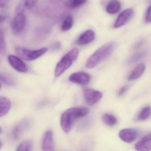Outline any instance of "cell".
Segmentation results:
<instances>
[{
  "instance_id": "obj_1",
  "label": "cell",
  "mask_w": 151,
  "mask_h": 151,
  "mask_svg": "<svg viewBox=\"0 0 151 151\" xmlns=\"http://www.w3.org/2000/svg\"><path fill=\"white\" fill-rule=\"evenodd\" d=\"M41 4L39 12L48 19L54 21L60 20L68 9L66 3L61 0H47Z\"/></svg>"
},
{
  "instance_id": "obj_2",
  "label": "cell",
  "mask_w": 151,
  "mask_h": 151,
  "mask_svg": "<svg viewBox=\"0 0 151 151\" xmlns=\"http://www.w3.org/2000/svg\"><path fill=\"white\" fill-rule=\"evenodd\" d=\"M89 112L88 108L84 107H76L67 109L61 117V126L63 131L68 133L76 120L84 116Z\"/></svg>"
},
{
  "instance_id": "obj_3",
  "label": "cell",
  "mask_w": 151,
  "mask_h": 151,
  "mask_svg": "<svg viewBox=\"0 0 151 151\" xmlns=\"http://www.w3.org/2000/svg\"><path fill=\"white\" fill-rule=\"evenodd\" d=\"M116 47L114 42L106 43L95 51L88 58L86 63L87 68H93L107 58L113 53Z\"/></svg>"
},
{
  "instance_id": "obj_4",
  "label": "cell",
  "mask_w": 151,
  "mask_h": 151,
  "mask_svg": "<svg viewBox=\"0 0 151 151\" xmlns=\"http://www.w3.org/2000/svg\"><path fill=\"white\" fill-rule=\"evenodd\" d=\"M79 55V51L76 48L71 49L61 59L56 65L55 71V77L61 76L76 61Z\"/></svg>"
},
{
  "instance_id": "obj_5",
  "label": "cell",
  "mask_w": 151,
  "mask_h": 151,
  "mask_svg": "<svg viewBox=\"0 0 151 151\" xmlns=\"http://www.w3.org/2000/svg\"><path fill=\"white\" fill-rule=\"evenodd\" d=\"M48 48L44 47L37 50H30L21 47H18L15 49L16 52L21 59L26 61H33L38 59L44 55Z\"/></svg>"
},
{
  "instance_id": "obj_6",
  "label": "cell",
  "mask_w": 151,
  "mask_h": 151,
  "mask_svg": "<svg viewBox=\"0 0 151 151\" xmlns=\"http://www.w3.org/2000/svg\"><path fill=\"white\" fill-rule=\"evenodd\" d=\"M26 18L22 13L17 14L12 20L11 27L12 31L15 35H19L25 28Z\"/></svg>"
},
{
  "instance_id": "obj_7",
  "label": "cell",
  "mask_w": 151,
  "mask_h": 151,
  "mask_svg": "<svg viewBox=\"0 0 151 151\" xmlns=\"http://www.w3.org/2000/svg\"><path fill=\"white\" fill-rule=\"evenodd\" d=\"M103 94L97 90L86 89L84 91V96L86 104L93 106L96 104L102 98Z\"/></svg>"
},
{
  "instance_id": "obj_8",
  "label": "cell",
  "mask_w": 151,
  "mask_h": 151,
  "mask_svg": "<svg viewBox=\"0 0 151 151\" xmlns=\"http://www.w3.org/2000/svg\"><path fill=\"white\" fill-rule=\"evenodd\" d=\"M8 61L10 66L18 72L26 73L29 70L27 65L20 57L9 55L8 57Z\"/></svg>"
},
{
  "instance_id": "obj_9",
  "label": "cell",
  "mask_w": 151,
  "mask_h": 151,
  "mask_svg": "<svg viewBox=\"0 0 151 151\" xmlns=\"http://www.w3.org/2000/svg\"><path fill=\"white\" fill-rule=\"evenodd\" d=\"M133 14L134 10L131 8L127 9L121 12L114 24V28L118 29L124 26L129 21Z\"/></svg>"
},
{
  "instance_id": "obj_10",
  "label": "cell",
  "mask_w": 151,
  "mask_h": 151,
  "mask_svg": "<svg viewBox=\"0 0 151 151\" xmlns=\"http://www.w3.org/2000/svg\"><path fill=\"white\" fill-rule=\"evenodd\" d=\"M69 80L70 82L81 85H86L90 83L91 76L86 72L79 71L71 74Z\"/></svg>"
},
{
  "instance_id": "obj_11",
  "label": "cell",
  "mask_w": 151,
  "mask_h": 151,
  "mask_svg": "<svg viewBox=\"0 0 151 151\" xmlns=\"http://www.w3.org/2000/svg\"><path fill=\"white\" fill-rule=\"evenodd\" d=\"M55 147L52 131L50 130L47 131L43 137L41 148L43 151H54Z\"/></svg>"
},
{
  "instance_id": "obj_12",
  "label": "cell",
  "mask_w": 151,
  "mask_h": 151,
  "mask_svg": "<svg viewBox=\"0 0 151 151\" xmlns=\"http://www.w3.org/2000/svg\"><path fill=\"white\" fill-rule=\"evenodd\" d=\"M139 134L138 131L133 129H124L120 131L119 136L120 138L126 143H130L136 140Z\"/></svg>"
},
{
  "instance_id": "obj_13",
  "label": "cell",
  "mask_w": 151,
  "mask_h": 151,
  "mask_svg": "<svg viewBox=\"0 0 151 151\" xmlns=\"http://www.w3.org/2000/svg\"><path fill=\"white\" fill-rule=\"evenodd\" d=\"M95 37L94 32L92 30H88L79 36L77 40L76 43L79 45H85L93 41Z\"/></svg>"
},
{
  "instance_id": "obj_14",
  "label": "cell",
  "mask_w": 151,
  "mask_h": 151,
  "mask_svg": "<svg viewBox=\"0 0 151 151\" xmlns=\"http://www.w3.org/2000/svg\"><path fill=\"white\" fill-rule=\"evenodd\" d=\"M137 151H150L151 150V135L150 133L143 137L135 145Z\"/></svg>"
},
{
  "instance_id": "obj_15",
  "label": "cell",
  "mask_w": 151,
  "mask_h": 151,
  "mask_svg": "<svg viewBox=\"0 0 151 151\" xmlns=\"http://www.w3.org/2000/svg\"><path fill=\"white\" fill-rule=\"evenodd\" d=\"M30 126V122L27 119H24L21 121L14 128L13 131V136L15 139H19L22 133Z\"/></svg>"
},
{
  "instance_id": "obj_16",
  "label": "cell",
  "mask_w": 151,
  "mask_h": 151,
  "mask_svg": "<svg viewBox=\"0 0 151 151\" xmlns=\"http://www.w3.org/2000/svg\"><path fill=\"white\" fill-rule=\"evenodd\" d=\"M11 103L8 98L0 97V117L6 115L11 108Z\"/></svg>"
},
{
  "instance_id": "obj_17",
  "label": "cell",
  "mask_w": 151,
  "mask_h": 151,
  "mask_svg": "<svg viewBox=\"0 0 151 151\" xmlns=\"http://www.w3.org/2000/svg\"><path fill=\"white\" fill-rule=\"evenodd\" d=\"M122 8V4L119 0H110L106 7V11L110 14H115Z\"/></svg>"
},
{
  "instance_id": "obj_18",
  "label": "cell",
  "mask_w": 151,
  "mask_h": 151,
  "mask_svg": "<svg viewBox=\"0 0 151 151\" xmlns=\"http://www.w3.org/2000/svg\"><path fill=\"white\" fill-rule=\"evenodd\" d=\"M146 66L144 63L139 64L132 71L128 77V79L130 81L135 80L139 78L144 73L145 70Z\"/></svg>"
},
{
  "instance_id": "obj_19",
  "label": "cell",
  "mask_w": 151,
  "mask_h": 151,
  "mask_svg": "<svg viewBox=\"0 0 151 151\" xmlns=\"http://www.w3.org/2000/svg\"><path fill=\"white\" fill-rule=\"evenodd\" d=\"M74 20L71 15H68L64 18L61 26V29L63 31L69 30L73 26Z\"/></svg>"
},
{
  "instance_id": "obj_20",
  "label": "cell",
  "mask_w": 151,
  "mask_h": 151,
  "mask_svg": "<svg viewBox=\"0 0 151 151\" xmlns=\"http://www.w3.org/2000/svg\"><path fill=\"white\" fill-rule=\"evenodd\" d=\"M87 2V0H70L66 3L68 8L76 9L82 7Z\"/></svg>"
},
{
  "instance_id": "obj_21",
  "label": "cell",
  "mask_w": 151,
  "mask_h": 151,
  "mask_svg": "<svg viewBox=\"0 0 151 151\" xmlns=\"http://www.w3.org/2000/svg\"><path fill=\"white\" fill-rule=\"evenodd\" d=\"M102 119L103 122L108 126H113L117 123L116 117L111 114H104L102 116Z\"/></svg>"
},
{
  "instance_id": "obj_22",
  "label": "cell",
  "mask_w": 151,
  "mask_h": 151,
  "mask_svg": "<svg viewBox=\"0 0 151 151\" xmlns=\"http://www.w3.org/2000/svg\"><path fill=\"white\" fill-rule=\"evenodd\" d=\"M32 142L31 140H26L21 142L17 147V151H30L32 149Z\"/></svg>"
},
{
  "instance_id": "obj_23",
  "label": "cell",
  "mask_w": 151,
  "mask_h": 151,
  "mask_svg": "<svg viewBox=\"0 0 151 151\" xmlns=\"http://www.w3.org/2000/svg\"><path fill=\"white\" fill-rule=\"evenodd\" d=\"M150 114H151L150 107H145L139 114L137 117L138 120L139 121H144L146 120L150 116Z\"/></svg>"
},
{
  "instance_id": "obj_24",
  "label": "cell",
  "mask_w": 151,
  "mask_h": 151,
  "mask_svg": "<svg viewBox=\"0 0 151 151\" xmlns=\"http://www.w3.org/2000/svg\"><path fill=\"white\" fill-rule=\"evenodd\" d=\"M7 48L4 32L0 29V54L5 55L6 54Z\"/></svg>"
},
{
  "instance_id": "obj_25",
  "label": "cell",
  "mask_w": 151,
  "mask_h": 151,
  "mask_svg": "<svg viewBox=\"0 0 151 151\" xmlns=\"http://www.w3.org/2000/svg\"><path fill=\"white\" fill-rule=\"evenodd\" d=\"M147 52L146 51H142L135 54L132 55V57L129 60V64H132L138 61L139 60L144 58L145 56H146Z\"/></svg>"
},
{
  "instance_id": "obj_26",
  "label": "cell",
  "mask_w": 151,
  "mask_h": 151,
  "mask_svg": "<svg viewBox=\"0 0 151 151\" xmlns=\"http://www.w3.org/2000/svg\"><path fill=\"white\" fill-rule=\"evenodd\" d=\"M0 80L5 84L9 86H13L15 85V82L13 78L2 73H0Z\"/></svg>"
},
{
  "instance_id": "obj_27",
  "label": "cell",
  "mask_w": 151,
  "mask_h": 151,
  "mask_svg": "<svg viewBox=\"0 0 151 151\" xmlns=\"http://www.w3.org/2000/svg\"><path fill=\"white\" fill-rule=\"evenodd\" d=\"M38 1L39 0H24V6L28 9H32L36 6Z\"/></svg>"
},
{
  "instance_id": "obj_28",
  "label": "cell",
  "mask_w": 151,
  "mask_h": 151,
  "mask_svg": "<svg viewBox=\"0 0 151 151\" xmlns=\"http://www.w3.org/2000/svg\"><path fill=\"white\" fill-rule=\"evenodd\" d=\"M145 20L147 23H150L151 21V6H149L146 13Z\"/></svg>"
},
{
  "instance_id": "obj_29",
  "label": "cell",
  "mask_w": 151,
  "mask_h": 151,
  "mask_svg": "<svg viewBox=\"0 0 151 151\" xmlns=\"http://www.w3.org/2000/svg\"><path fill=\"white\" fill-rule=\"evenodd\" d=\"M129 88V86L125 85L124 86H122V88H120V90H119L118 93H117V94H118V96H122L123 94H124L127 91Z\"/></svg>"
},
{
  "instance_id": "obj_30",
  "label": "cell",
  "mask_w": 151,
  "mask_h": 151,
  "mask_svg": "<svg viewBox=\"0 0 151 151\" xmlns=\"http://www.w3.org/2000/svg\"><path fill=\"white\" fill-rule=\"evenodd\" d=\"M61 47V44L60 42H56L53 44L51 47V50L52 51H56L60 50Z\"/></svg>"
},
{
  "instance_id": "obj_31",
  "label": "cell",
  "mask_w": 151,
  "mask_h": 151,
  "mask_svg": "<svg viewBox=\"0 0 151 151\" xmlns=\"http://www.w3.org/2000/svg\"><path fill=\"white\" fill-rule=\"evenodd\" d=\"M9 0H0V8L6 7L9 2Z\"/></svg>"
},
{
  "instance_id": "obj_32",
  "label": "cell",
  "mask_w": 151,
  "mask_h": 151,
  "mask_svg": "<svg viewBox=\"0 0 151 151\" xmlns=\"http://www.w3.org/2000/svg\"><path fill=\"white\" fill-rule=\"evenodd\" d=\"M6 17L2 15H0V23L5 21L6 20Z\"/></svg>"
},
{
  "instance_id": "obj_33",
  "label": "cell",
  "mask_w": 151,
  "mask_h": 151,
  "mask_svg": "<svg viewBox=\"0 0 151 151\" xmlns=\"http://www.w3.org/2000/svg\"><path fill=\"white\" fill-rule=\"evenodd\" d=\"M2 129L1 127L0 126V135L2 133Z\"/></svg>"
},
{
  "instance_id": "obj_34",
  "label": "cell",
  "mask_w": 151,
  "mask_h": 151,
  "mask_svg": "<svg viewBox=\"0 0 151 151\" xmlns=\"http://www.w3.org/2000/svg\"><path fill=\"white\" fill-rule=\"evenodd\" d=\"M2 144L1 143V141H0V149L1 148V147H2Z\"/></svg>"
},
{
  "instance_id": "obj_35",
  "label": "cell",
  "mask_w": 151,
  "mask_h": 151,
  "mask_svg": "<svg viewBox=\"0 0 151 151\" xmlns=\"http://www.w3.org/2000/svg\"><path fill=\"white\" fill-rule=\"evenodd\" d=\"M1 83H0V89H1Z\"/></svg>"
}]
</instances>
